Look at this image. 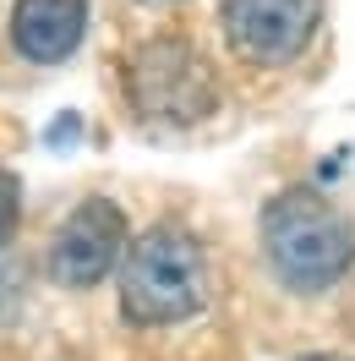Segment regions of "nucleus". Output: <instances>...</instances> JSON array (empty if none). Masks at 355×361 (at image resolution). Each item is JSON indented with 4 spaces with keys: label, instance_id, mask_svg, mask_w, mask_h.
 I'll return each mask as SVG.
<instances>
[{
    "label": "nucleus",
    "instance_id": "1",
    "mask_svg": "<svg viewBox=\"0 0 355 361\" xmlns=\"http://www.w3.org/2000/svg\"><path fill=\"white\" fill-rule=\"evenodd\" d=\"M263 247L273 274L289 290H328L355 263V230L350 219L306 186H289L263 208Z\"/></svg>",
    "mask_w": 355,
    "mask_h": 361
},
{
    "label": "nucleus",
    "instance_id": "2",
    "mask_svg": "<svg viewBox=\"0 0 355 361\" xmlns=\"http://www.w3.org/2000/svg\"><path fill=\"white\" fill-rule=\"evenodd\" d=\"M208 295V263L202 247L180 225H154L126 247V269H120V312L158 329V323H180L192 317Z\"/></svg>",
    "mask_w": 355,
    "mask_h": 361
},
{
    "label": "nucleus",
    "instance_id": "3",
    "mask_svg": "<svg viewBox=\"0 0 355 361\" xmlns=\"http://www.w3.org/2000/svg\"><path fill=\"white\" fill-rule=\"evenodd\" d=\"M126 93L132 104L148 121H164V126H197L219 110V71L208 66L192 39H148V44L132 49L126 61Z\"/></svg>",
    "mask_w": 355,
    "mask_h": 361
},
{
    "label": "nucleus",
    "instance_id": "4",
    "mask_svg": "<svg viewBox=\"0 0 355 361\" xmlns=\"http://www.w3.org/2000/svg\"><path fill=\"white\" fill-rule=\"evenodd\" d=\"M323 0H224L219 23L230 49L251 66H285L317 33Z\"/></svg>",
    "mask_w": 355,
    "mask_h": 361
},
{
    "label": "nucleus",
    "instance_id": "5",
    "mask_svg": "<svg viewBox=\"0 0 355 361\" xmlns=\"http://www.w3.org/2000/svg\"><path fill=\"white\" fill-rule=\"evenodd\" d=\"M126 252V214L110 197H88L66 214V225L55 230L49 247V274L66 290H88L115 269V257Z\"/></svg>",
    "mask_w": 355,
    "mask_h": 361
},
{
    "label": "nucleus",
    "instance_id": "6",
    "mask_svg": "<svg viewBox=\"0 0 355 361\" xmlns=\"http://www.w3.org/2000/svg\"><path fill=\"white\" fill-rule=\"evenodd\" d=\"M88 33V0H17L11 11V44L23 49L27 61L55 66Z\"/></svg>",
    "mask_w": 355,
    "mask_h": 361
},
{
    "label": "nucleus",
    "instance_id": "7",
    "mask_svg": "<svg viewBox=\"0 0 355 361\" xmlns=\"http://www.w3.org/2000/svg\"><path fill=\"white\" fill-rule=\"evenodd\" d=\"M17 219H23V186H17V176H11V170H0V247L11 241Z\"/></svg>",
    "mask_w": 355,
    "mask_h": 361
},
{
    "label": "nucleus",
    "instance_id": "8",
    "mask_svg": "<svg viewBox=\"0 0 355 361\" xmlns=\"http://www.w3.org/2000/svg\"><path fill=\"white\" fill-rule=\"evenodd\" d=\"M306 361H344V356H306Z\"/></svg>",
    "mask_w": 355,
    "mask_h": 361
},
{
    "label": "nucleus",
    "instance_id": "9",
    "mask_svg": "<svg viewBox=\"0 0 355 361\" xmlns=\"http://www.w3.org/2000/svg\"><path fill=\"white\" fill-rule=\"evenodd\" d=\"M142 6H175V0H142Z\"/></svg>",
    "mask_w": 355,
    "mask_h": 361
}]
</instances>
